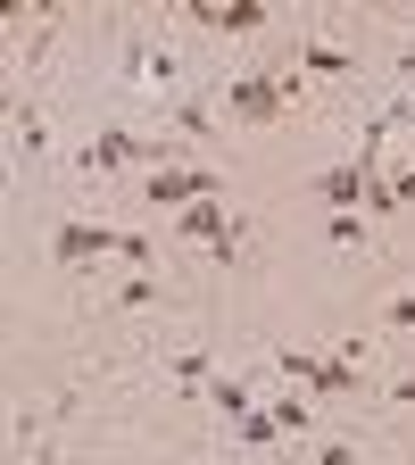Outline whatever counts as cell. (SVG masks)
<instances>
[{"mask_svg":"<svg viewBox=\"0 0 415 465\" xmlns=\"http://www.w3.org/2000/svg\"><path fill=\"white\" fill-rule=\"evenodd\" d=\"M183 25H200V34H266L274 17H266V0H183Z\"/></svg>","mask_w":415,"mask_h":465,"instance_id":"obj_3","label":"cell"},{"mask_svg":"<svg viewBox=\"0 0 415 465\" xmlns=\"http://www.w3.org/2000/svg\"><path fill=\"white\" fill-rule=\"evenodd\" d=\"M390 192H399V208H415V166L399 174V183H390Z\"/></svg>","mask_w":415,"mask_h":465,"instance_id":"obj_15","label":"cell"},{"mask_svg":"<svg viewBox=\"0 0 415 465\" xmlns=\"http://www.w3.org/2000/svg\"><path fill=\"white\" fill-rule=\"evenodd\" d=\"M266 416H274V432H308V424H316V407L282 391V399H266Z\"/></svg>","mask_w":415,"mask_h":465,"instance_id":"obj_10","label":"cell"},{"mask_svg":"<svg viewBox=\"0 0 415 465\" xmlns=\"http://www.w3.org/2000/svg\"><path fill=\"white\" fill-rule=\"evenodd\" d=\"M374 183H382L374 158H341V166H324V174H316V192H324V200H366Z\"/></svg>","mask_w":415,"mask_h":465,"instance_id":"obj_6","label":"cell"},{"mask_svg":"<svg viewBox=\"0 0 415 465\" xmlns=\"http://www.w3.org/2000/svg\"><path fill=\"white\" fill-rule=\"evenodd\" d=\"M9 134H17V150H25V158H42V150H50V125H42V108H34V100H17V108H9Z\"/></svg>","mask_w":415,"mask_h":465,"instance_id":"obj_9","label":"cell"},{"mask_svg":"<svg viewBox=\"0 0 415 465\" xmlns=\"http://www.w3.org/2000/svg\"><path fill=\"white\" fill-rule=\"evenodd\" d=\"M324 232H332V242H341V250H366V216H349V208H341V216H332Z\"/></svg>","mask_w":415,"mask_h":465,"instance_id":"obj_11","label":"cell"},{"mask_svg":"<svg viewBox=\"0 0 415 465\" xmlns=\"http://www.w3.org/2000/svg\"><path fill=\"white\" fill-rule=\"evenodd\" d=\"M316 465H358V449H349V440H324V449H316Z\"/></svg>","mask_w":415,"mask_h":465,"instance_id":"obj_14","label":"cell"},{"mask_svg":"<svg viewBox=\"0 0 415 465\" xmlns=\"http://www.w3.org/2000/svg\"><path fill=\"white\" fill-rule=\"evenodd\" d=\"M300 67L324 75V84H341V75H358V58H349L341 42H300Z\"/></svg>","mask_w":415,"mask_h":465,"instance_id":"obj_8","label":"cell"},{"mask_svg":"<svg viewBox=\"0 0 415 465\" xmlns=\"http://www.w3.org/2000/svg\"><path fill=\"white\" fill-rule=\"evenodd\" d=\"M216 100L224 116H242V125H274V116L300 100V75L274 67V75H216Z\"/></svg>","mask_w":415,"mask_h":465,"instance_id":"obj_2","label":"cell"},{"mask_svg":"<svg viewBox=\"0 0 415 465\" xmlns=\"http://www.w3.org/2000/svg\"><path fill=\"white\" fill-rule=\"evenodd\" d=\"M200 407H208V416H224V424L258 416V399H250V382H242V374H216V382L200 391Z\"/></svg>","mask_w":415,"mask_h":465,"instance_id":"obj_7","label":"cell"},{"mask_svg":"<svg viewBox=\"0 0 415 465\" xmlns=\"http://www.w3.org/2000/svg\"><path fill=\"white\" fill-rule=\"evenodd\" d=\"M50 258L58 266H92V258H150V242H142V232H116V224H100V216H67V224H58L50 232Z\"/></svg>","mask_w":415,"mask_h":465,"instance_id":"obj_1","label":"cell"},{"mask_svg":"<svg viewBox=\"0 0 415 465\" xmlns=\"http://www.w3.org/2000/svg\"><path fill=\"white\" fill-rule=\"evenodd\" d=\"M390 332H415V291H390V308H382Z\"/></svg>","mask_w":415,"mask_h":465,"instance_id":"obj_12","label":"cell"},{"mask_svg":"<svg viewBox=\"0 0 415 465\" xmlns=\"http://www.w3.org/2000/svg\"><path fill=\"white\" fill-rule=\"evenodd\" d=\"M274 366H282V382H308V391H324V399H341L349 382H358L341 358H316V349H291V341L274 349Z\"/></svg>","mask_w":415,"mask_h":465,"instance_id":"obj_5","label":"cell"},{"mask_svg":"<svg viewBox=\"0 0 415 465\" xmlns=\"http://www.w3.org/2000/svg\"><path fill=\"white\" fill-rule=\"evenodd\" d=\"M150 208H200V200H224V183L208 166H150Z\"/></svg>","mask_w":415,"mask_h":465,"instance_id":"obj_4","label":"cell"},{"mask_svg":"<svg viewBox=\"0 0 415 465\" xmlns=\"http://www.w3.org/2000/svg\"><path fill=\"white\" fill-rule=\"evenodd\" d=\"M116 300H125V308H150V300H158V282H150V274H133V282H116Z\"/></svg>","mask_w":415,"mask_h":465,"instance_id":"obj_13","label":"cell"}]
</instances>
